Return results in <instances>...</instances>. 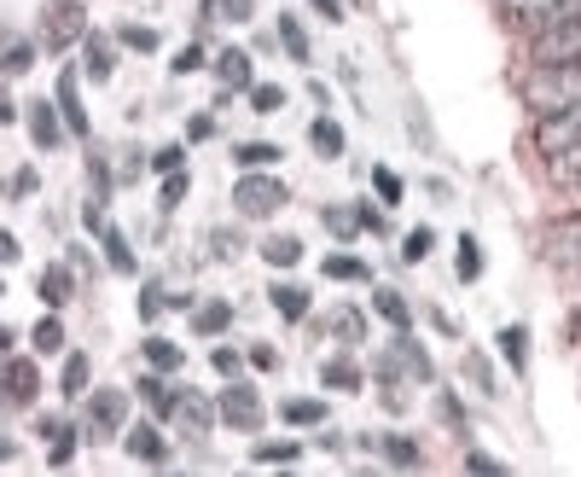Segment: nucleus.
Here are the masks:
<instances>
[{
    "label": "nucleus",
    "mask_w": 581,
    "mask_h": 477,
    "mask_svg": "<svg viewBox=\"0 0 581 477\" xmlns=\"http://www.w3.org/2000/svg\"><path fill=\"white\" fill-rule=\"evenodd\" d=\"M355 216H361L366 234H384V210H379V204H355Z\"/></svg>",
    "instance_id": "60"
},
{
    "label": "nucleus",
    "mask_w": 581,
    "mask_h": 477,
    "mask_svg": "<svg viewBox=\"0 0 581 477\" xmlns=\"http://www.w3.org/2000/svg\"><path fill=\"white\" fill-rule=\"evenodd\" d=\"M372 308H379V315L396 326V332H413V308H407V297L402 292H390V285H379V292H372Z\"/></svg>",
    "instance_id": "33"
},
{
    "label": "nucleus",
    "mask_w": 581,
    "mask_h": 477,
    "mask_svg": "<svg viewBox=\"0 0 581 477\" xmlns=\"http://www.w3.org/2000/svg\"><path fill=\"white\" fill-rule=\"evenodd\" d=\"M552 7H564V0H501V12L512 18V24H524V30H535Z\"/></svg>",
    "instance_id": "36"
},
{
    "label": "nucleus",
    "mask_w": 581,
    "mask_h": 477,
    "mask_svg": "<svg viewBox=\"0 0 581 477\" xmlns=\"http://www.w3.org/2000/svg\"><path fill=\"white\" fill-rule=\"evenodd\" d=\"M145 170H152V158H145L140 147H122V163H117V181H122V186H134V181L145 175Z\"/></svg>",
    "instance_id": "48"
},
{
    "label": "nucleus",
    "mask_w": 581,
    "mask_h": 477,
    "mask_svg": "<svg viewBox=\"0 0 581 477\" xmlns=\"http://www.w3.org/2000/svg\"><path fill=\"white\" fill-rule=\"evenodd\" d=\"M0 257H7V262H18V257H24V245H18L12 234H0Z\"/></svg>",
    "instance_id": "62"
},
{
    "label": "nucleus",
    "mask_w": 581,
    "mask_h": 477,
    "mask_svg": "<svg viewBox=\"0 0 581 477\" xmlns=\"http://www.w3.org/2000/svg\"><path fill=\"white\" fill-rule=\"evenodd\" d=\"M372 193H379V204H402V198H407V181L379 163V170H372Z\"/></svg>",
    "instance_id": "44"
},
{
    "label": "nucleus",
    "mask_w": 581,
    "mask_h": 477,
    "mask_svg": "<svg viewBox=\"0 0 581 477\" xmlns=\"http://www.w3.org/2000/svg\"><path fill=\"white\" fill-rule=\"evenodd\" d=\"M41 437H47V466H70L76 460V425L58 420V413H41Z\"/></svg>",
    "instance_id": "15"
},
{
    "label": "nucleus",
    "mask_w": 581,
    "mask_h": 477,
    "mask_svg": "<svg viewBox=\"0 0 581 477\" xmlns=\"http://www.w3.org/2000/svg\"><path fill=\"white\" fill-rule=\"evenodd\" d=\"M256 0H204V24H251Z\"/></svg>",
    "instance_id": "31"
},
{
    "label": "nucleus",
    "mask_w": 581,
    "mask_h": 477,
    "mask_svg": "<svg viewBox=\"0 0 581 477\" xmlns=\"http://www.w3.org/2000/svg\"><path fill=\"white\" fill-rule=\"evenodd\" d=\"M465 471H483V477H506V460H494V454L471 448V454H465Z\"/></svg>",
    "instance_id": "55"
},
{
    "label": "nucleus",
    "mask_w": 581,
    "mask_h": 477,
    "mask_svg": "<svg viewBox=\"0 0 581 477\" xmlns=\"http://www.w3.org/2000/svg\"><path fill=\"white\" fill-rule=\"evenodd\" d=\"M279 420L285 425H326V402L320 397H285L279 402Z\"/></svg>",
    "instance_id": "32"
},
{
    "label": "nucleus",
    "mask_w": 581,
    "mask_h": 477,
    "mask_svg": "<svg viewBox=\"0 0 581 477\" xmlns=\"http://www.w3.org/2000/svg\"><path fill=\"white\" fill-rule=\"evenodd\" d=\"M210 262H239V251H244V239H239V227H210Z\"/></svg>",
    "instance_id": "40"
},
{
    "label": "nucleus",
    "mask_w": 581,
    "mask_h": 477,
    "mask_svg": "<svg viewBox=\"0 0 581 477\" xmlns=\"http://www.w3.org/2000/svg\"><path fill=\"white\" fill-rule=\"evenodd\" d=\"M430 321H436V332H448V338H460V326H453V315H442V308H430Z\"/></svg>",
    "instance_id": "63"
},
{
    "label": "nucleus",
    "mask_w": 581,
    "mask_h": 477,
    "mask_svg": "<svg viewBox=\"0 0 581 477\" xmlns=\"http://www.w3.org/2000/svg\"><path fill=\"white\" fill-rule=\"evenodd\" d=\"M169 308H193V297L175 292V285H163V280L140 285V321H157V315H169Z\"/></svg>",
    "instance_id": "20"
},
{
    "label": "nucleus",
    "mask_w": 581,
    "mask_h": 477,
    "mask_svg": "<svg viewBox=\"0 0 581 477\" xmlns=\"http://www.w3.org/2000/svg\"><path fill=\"white\" fill-rule=\"evenodd\" d=\"M99 245H106V268L111 274H140V257H134V245L117 234V227H106V234H99Z\"/></svg>",
    "instance_id": "28"
},
{
    "label": "nucleus",
    "mask_w": 581,
    "mask_h": 477,
    "mask_svg": "<svg viewBox=\"0 0 581 477\" xmlns=\"http://www.w3.org/2000/svg\"><path fill=\"white\" fill-rule=\"evenodd\" d=\"M541 251H547L552 268H564V274H581V216L552 221L547 234H541Z\"/></svg>",
    "instance_id": "9"
},
{
    "label": "nucleus",
    "mask_w": 581,
    "mask_h": 477,
    "mask_svg": "<svg viewBox=\"0 0 581 477\" xmlns=\"http://www.w3.org/2000/svg\"><path fill=\"white\" fill-rule=\"evenodd\" d=\"M465 379L483 390V397H494V390H501V384H494V367H489L483 356H465Z\"/></svg>",
    "instance_id": "52"
},
{
    "label": "nucleus",
    "mask_w": 581,
    "mask_h": 477,
    "mask_svg": "<svg viewBox=\"0 0 581 477\" xmlns=\"http://www.w3.org/2000/svg\"><path fill=\"white\" fill-rule=\"evenodd\" d=\"M53 99H58V111H65V129L76 134V140H88V106H81V71L76 65H65L58 71V88H53Z\"/></svg>",
    "instance_id": "11"
},
{
    "label": "nucleus",
    "mask_w": 581,
    "mask_h": 477,
    "mask_svg": "<svg viewBox=\"0 0 581 477\" xmlns=\"http://www.w3.org/2000/svg\"><path fill=\"white\" fill-rule=\"evenodd\" d=\"M267 303H274L279 315L297 326V321H308V308H315V292H308V285H297V280H279V285H267Z\"/></svg>",
    "instance_id": "19"
},
{
    "label": "nucleus",
    "mask_w": 581,
    "mask_h": 477,
    "mask_svg": "<svg viewBox=\"0 0 581 477\" xmlns=\"http://www.w3.org/2000/svg\"><path fill=\"white\" fill-rule=\"evenodd\" d=\"M320 274L338 280V285H366V280H372V262L355 257V251H331V257L320 262Z\"/></svg>",
    "instance_id": "23"
},
{
    "label": "nucleus",
    "mask_w": 581,
    "mask_h": 477,
    "mask_svg": "<svg viewBox=\"0 0 581 477\" xmlns=\"http://www.w3.org/2000/svg\"><path fill=\"white\" fill-rule=\"evenodd\" d=\"M285 152L274 147V140H244V147H233V163L239 170H274Z\"/></svg>",
    "instance_id": "35"
},
{
    "label": "nucleus",
    "mask_w": 581,
    "mask_h": 477,
    "mask_svg": "<svg viewBox=\"0 0 581 477\" xmlns=\"http://www.w3.org/2000/svg\"><path fill=\"white\" fill-rule=\"evenodd\" d=\"M81 413H88V431L99 443L106 437H122L129 431V390H88V402H81Z\"/></svg>",
    "instance_id": "6"
},
{
    "label": "nucleus",
    "mask_w": 581,
    "mask_h": 477,
    "mask_svg": "<svg viewBox=\"0 0 581 477\" xmlns=\"http://www.w3.org/2000/svg\"><path fill=\"white\" fill-rule=\"evenodd\" d=\"M529 58L535 65H564L581 58V18H547V24L529 30Z\"/></svg>",
    "instance_id": "4"
},
{
    "label": "nucleus",
    "mask_w": 581,
    "mask_h": 477,
    "mask_svg": "<svg viewBox=\"0 0 581 477\" xmlns=\"http://www.w3.org/2000/svg\"><path fill=\"white\" fill-rule=\"evenodd\" d=\"M262 262L267 268H297L303 262V239L297 234H267L262 239Z\"/></svg>",
    "instance_id": "30"
},
{
    "label": "nucleus",
    "mask_w": 581,
    "mask_h": 477,
    "mask_svg": "<svg viewBox=\"0 0 581 477\" xmlns=\"http://www.w3.org/2000/svg\"><path fill=\"white\" fill-rule=\"evenodd\" d=\"M320 384L343 390V397H361V390H366V367L355 356H331V361H320Z\"/></svg>",
    "instance_id": "16"
},
{
    "label": "nucleus",
    "mask_w": 581,
    "mask_h": 477,
    "mask_svg": "<svg viewBox=\"0 0 581 477\" xmlns=\"http://www.w3.org/2000/svg\"><path fill=\"white\" fill-rule=\"evenodd\" d=\"M430 245H436L430 227H413V234L402 239V262H425V257H430Z\"/></svg>",
    "instance_id": "50"
},
{
    "label": "nucleus",
    "mask_w": 581,
    "mask_h": 477,
    "mask_svg": "<svg viewBox=\"0 0 581 477\" xmlns=\"http://www.w3.org/2000/svg\"><path fill=\"white\" fill-rule=\"evenodd\" d=\"M436 420H442L448 431H465V408H460V397H453V390H442V397H436Z\"/></svg>",
    "instance_id": "51"
},
{
    "label": "nucleus",
    "mask_w": 581,
    "mask_h": 477,
    "mask_svg": "<svg viewBox=\"0 0 581 477\" xmlns=\"http://www.w3.org/2000/svg\"><path fill=\"white\" fill-rule=\"evenodd\" d=\"M193 193V175L186 170H175V175H163V198H157V210L169 216V210H180V198Z\"/></svg>",
    "instance_id": "45"
},
{
    "label": "nucleus",
    "mask_w": 581,
    "mask_h": 477,
    "mask_svg": "<svg viewBox=\"0 0 581 477\" xmlns=\"http://www.w3.org/2000/svg\"><path fill=\"white\" fill-rule=\"evenodd\" d=\"M244 356H251V367H256V372H279V349H274V344H251Z\"/></svg>",
    "instance_id": "57"
},
{
    "label": "nucleus",
    "mask_w": 581,
    "mask_h": 477,
    "mask_svg": "<svg viewBox=\"0 0 581 477\" xmlns=\"http://www.w3.org/2000/svg\"><path fill=\"white\" fill-rule=\"evenodd\" d=\"M379 454L390 466H402V471H413V466H425V448L413 443V437H402V431H390V437H379Z\"/></svg>",
    "instance_id": "29"
},
{
    "label": "nucleus",
    "mask_w": 581,
    "mask_h": 477,
    "mask_svg": "<svg viewBox=\"0 0 581 477\" xmlns=\"http://www.w3.org/2000/svg\"><path fill=\"white\" fill-rule=\"evenodd\" d=\"M117 41H122V47H134V53H157V30L152 24H122Z\"/></svg>",
    "instance_id": "47"
},
{
    "label": "nucleus",
    "mask_w": 581,
    "mask_h": 477,
    "mask_svg": "<svg viewBox=\"0 0 581 477\" xmlns=\"http://www.w3.org/2000/svg\"><path fill=\"white\" fill-rule=\"evenodd\" d=\"M35 53H41V41L12 35V41H7V76H24V71L35 65Z\"/></svg>",
    "instance_id": "43"
},
{
    "label": "nucleus",
    "mask_w": 581,
    "mask_h": 477,
    "mask_svg": "<svg viewBox=\"0 0 581 477\" xmlns=\"http://www.w3.org/2000/svg\"><path fill=\"white\" fill-rule=\"evenodd\" d=\"M210 134H216V117L210 111H198L193 122H186V140H210Z\"/></svg>",
    "instance_id": "59"
},
{
    "label": "nucleus",
    "mask_w": 581,
    "mask_h": 477,
    "mask_svg": "<svg viewBox=\"0 0 581 477\" xmlns=\"http://www.w3.org/2000/svg\"><path fill=\"white\" fill-rule=\"evenodd\" d=\"M81 41H88V12H81V0H47V12H41V47L70 53Z\"/></svg>",
    "instance_id": "3"
},
{
    "label": "nucleus",
    "mask_w": 581,
    "mask_h": 477,
    "mask_svg": "<svg viewBox=\"0 0 581 477\" xmlns=\"http://www.w3.org/2000/svg\"><path fill=\"white\" fill-rule=\"evenodd\" d=\"M285 204H290V186L279 175H267V170H244L233 181V210L244 221H267V216H279Z\"/></svg>",
    "instance_id": "2"
},
{
    "label": "nucleus",
    "mask_w": 581,
    "mask_h": 477,
    "mask_svg": "<svg viewBox=\"0 0 581 477\" xmlns=\"http://www.w3.org/2000/svg\"><path fill=\"white\" fill-rule=\"evenodd\" d=\"M524 106L535 117H552V111L581 106V58H564V65H535L524 76Z\"/></svg>",
    "instance_id": "1"
},
{
    "label": "nucleus",
    "mask_w": 581,
    "mask_h": 477,
    "mask_svg": "<svg viewBox=\"0 0 581 477\" xmlns=\"http://www.w3.org/2000/svg\"><path fill=\"white\" fill-rule=\"evenodd\" d=\"M81 65H88V82H111L117 76V47L106 35L88 30V41H81Z\"/></svg>",
    "instance_id": "24"
},
{
    "label": "nucleus",
    "mask_w": 581,
    "mask_h": 477,
    "mask_svg": "<svg viewBox=\"0 0 581 477\" xmlns=\"http://www.w3.org/2000/svg\"><path fill=\"white\" fill-rule=\"evenodd\" d=\"M41 397V356H7V408H35Z\"/></svg>",
    "instance_id": "12"
},
{
    "label": "nucleus",
    "mask_w": 581,
    "mask_h": 477,
    "mask_svg": "<svg viewBox=\"0 0 581 477\" xmlns=\"http://www.w3.org/2000/svg\"><path fill=\"white\" fill-rule=\"evenodd\" d=\"M326 227H331L338 239H355V234H361V216H355V210H338V204H331V210H326Z\"/></svg>",
    "instance_id": "53"
},
{
    "label": "nucleus",
    "mask_w": 581,
    "mask_h": 477,
    "mask_svg": "<svg viewBox=\"0 0 581 477\" xmlns=\"http://www.w3.org/2000/svg\"><path fill=\"white\" fill-rule=\"evenodd\" d=\"M65 111H58V99H30V140L35 152H58V140H65Z\"/></svg>",
    "instance_id": "14"
},
{
    "label": "nucleus",
    "mask_w": 581,
    "mask_h": 477,
    "mask_svg": "<svg viewBox=\"0 0 581 477\" xmlns=\"http://www.w3.org/2000/svg\"><path fill=\"white\" fill-rule=\"evenodd\" d=\"M35 292L47 308H65L76 297V268L70 262H53V268H41V280H35Z\"/></svg>",
    "instance_id": "18"
},
{
    "label": "nucleus",
    "mask_w": 581,
    "mask_h": 477,
    "mask_svg": "<svg viewBox=\"0 0 581 477\" xmlns=\"http://www.w3.org/2000/svg\"><path fill=\"white\" fill-rule=\"evenodd\" d=\"M30 193H41V175H35V170H18V175L7 181V198L18 204V198H30Z\"/></svg>",
    "instance_id": "56"
},
{
    "label": "nucleus",
    "mask_w": 581,
    "mask_h": 477,
    "mask_svg": "<svg viewBox=\"0 0 581 477\" xmlns=\"http://www.w3.org/2000/svg\"><path fill=\"white\" fill-rule=\"evenodd\" d=\"M297 460H303V443H290V437L251 443V466H297Z\"/></svg>",
    "instance_id": "26"
},
{
    "label": "nucleus",
    "mask_w": 581,
    "mask_h": 477,
    "mask_svg": "<svg viewBox=\"0 0 581 477\" xmlns=\"http://www.w3.org/2000/svg\"><path fill=\"white\" fill-rule=\"evenodd\" d=\"M227 326H233V303H227V297L193 303V332H198V338H227Z\"/></svg>",
    "instance_id": "22"
},
{
    "label": "nucleus",
    "mask_w": 581,
    "mask_h": 477,
    "mask_svg": "<svg viewBox=\"0 0 581 477\" xmlns=\"http://www.w3.org/2000/svg\"><path fill=\"white\" fill-rule=\"evenodd\" d=\"M134 390H140V402L152 408V420H163L169 425V413H175V384H169V372H145V379H134Z\"/></svg>",
    "instance_id": "17"
},
{
    "label": "nucleus",
    "mask_w": 581,
    "mask_h": 477,
    "mask_svg": "<svg viewBox=\"0 0 581 477\" xmlns=\"http://www.w3.org/2000/svg\"><path fill=\"white\" fill-rule=\"evenodd\" d=\"M570 147H581V106L552 111V117L535 122V152H541V158H558V152H570Z\"/></svg>",
    "instance_id": "8"
},
{
    "label": "nucleus",
    "mask_w": 581,
    "mask_h": 477,
    "mask_svg": "<svg viewBox=\"0 0 581 477\" xmlns=\"http://www.w3.org/2000/svg\"><path fill=\"white\" fill-rule=\"evenodd\" d=\"M216 420H221L216 397H204V390H193V384H175V413H169V425L180 431L186 443H204V437L216 431Z\"/></svg>",
    "instance_id": "5"
},
{
    "label": "nucleus",
    "mask_w": 581,
    "mask_h": 477,
    "mask_svg": "<svg viewBox=\"0 0 581 477\" xmlns=\"http://www.w3.org/2000/svg\"><path fill=\"white\" fill-rule=\"evenodd\" d=\"M547 175H552L558 186H581V147H570V152L547 158Z\"/></svg>",
    "instance_id": "42"
},
{
    "label": "nucleus",
    "mask_w": 581,
    "mask_h": 477,
    "mask_svg": "<svg viewBox=\"0 0 581 477\" xmlns=\"http://www.w3.org/2000/svg\"><path fill=\"white\" fill-rule=\"evenodd\" d=\"M169 71H175V76H193V71H204V47H180V53L169 58Z\"/></svg>",
    "instance_id": "58"
},
{
    "label": "nucleus",
    "mask_w": 581,
    "mask_h": 477,
    "mask_svg": "<svg viewBox=\"0 0 581 477\" xmlns=\"http://www.w3.org/2000/svg\"><path fill=\"white\" fill-rule=\"evenodd\" d=\"M308 147H315V158H343V129L331 117H315L308 122Z\"/></svg>",
    "instance_id": "34"
},
{
    "label": "nucleus",
    "mask_w": 581,
    "mask_h": 477,
    "mask_svg": "<svg viewBox=\"0 0 581 477\" xmlns=\"http://www.w3.org/2000/svg\"><path fill=\"white\" fill-rule=\"evenodd\" d=\"M216 408H221V425L227 431H262V413H267L262 397H256V384H244V379H227Z\"/></svg>",
    "instance_id": "7"
},
{
    "label": "nucleus",
    "mask_w": 581,
    "mask_h": 477,
    "mask_svg": "<svg viewBox=\"0 0 581 477\" xmlns=\"http://www.w3.org/2000/svg\"><path fill=\"white\" fill-rule=\"evenodd\" d=\"M570 332H575V344H581V308H575V321H570Z\"/></svg>",
    "instance_id": "64"
},
{
    "label": "nucleus",
    "mask_w": 581,
    "mask_h": 477,
    "mask_svg": "<svg viewBox=\"0 0 581 477\" xmlns=\"http://www.w3.org/2000/svg\"><path fill=\"white\" fill-rule=\"evenodd\" d=\"M308 7H315L326 24H343V0H308Z\"/></svg>",
    "instance_id": "61"
},
{
    "label": "nucleus",
    "mask_w": 581,
    "mask_h": 477,
    "mask_svg": "<svg viewBox=\"0 0 581 477\" xmlns=\"http://www.w3.org/2000/svg\"><path fill=\"white\" fill-rule=\"evenodd\" d=\"M210 71H216V88H221V94H251V88H256L251 53H244V47H221V53L210 58Z\"/></svg>",
    "instance_id": "13"
},
{
    "label": "nucleus",
    "mask_w": 581,
    "mask_h": 477,
    "mask_svg": "<svg viewBox=\"0 0 581 477\" xmlns=\"http://www.w3.org/2000/svg\"><path fill=\"white\" fill-rule=\"evenodd\" d=\"M244 361H251V356H244V349H233V344H210V367H216V379H239V372H244Z\"/></svg>",
    "instance_id": "41"
},
{
    "label": "nucleus",
    "mask_w": 581,
    "mask_h": 477,
    "mask_svg": "<svg viewBox=\"0 0 581 477\" xmlns=\"http://www.w3.org/2000/svg\"><path fill=\"white\" fill-rule=\"evenodd\" d=\"M140 356H145V367L169 372V379H175V372L186 367V349H180L175 338H145V344H140Z\"/></svg>",
    "instance_id": "27"
},
{
    "label": "nucleus",
    "mask_w": 581,
    "mask_h": 477,
    "mask_svg": "<svg viewBox=\"0 0 581 477\" xmlns=\"http://www.w3.org/2000/svg\"><path fill=\"white\" fill-rule=\"evenodd\" d=\"M122 454L140 466H169V437L152 425V420H129V431H122Z\"/></svg>",
    "instance_id": "10"
},
{
    "label": "nucleus",
    "mask_w": 581,
    "mask_h": 477,
    "mask_svg": "<svg viewBox=\"0 0 581 477\" xmlns=\"http://www.w3.org/2000/svg\"><path fill=\"white\" fill-rule=\"evenodd\" d=\"M279 47L290 53V58H297V65H315V47H308V30H303V18L297 12H279Z\"/></svg>",
    "instance_id": "25"
},
{
    "label": "nucleus",
    "mask_w": 581,
    "mask_h": 477,
    "mask_svg": "<svg viewBox=\"0 0 581 477\" xmlns=\"http://www.w3.org/2000/svg\"><path fill=\"white\" fill-rule=\"evenodd\" d=\"M501 356H506L512 372L529 367V326H501Z\"/></svg>",
    "instance_id": "37"
},
{
    "label": "nucleus",
    "mask_w": 581,
    "mask_h": 477,
    "mask_svg": "<svg viewBox=\"0 0 581 477\" xmlns=\"http://www.w3.org/2000/svg\"><path fill=\"white\" fill-rule=\"evenodd\" d=\"M326 332H331L343 349H355V344H366V315H361L355 303H338V308L326 315Z\"/></svg>",
    "instance_id": "21"
},
{
    "label": "nucleus",
    "mask_w": 581,
    "mask_h": 477,
    "mask_svg": "<svg viewBox=\"0 0 581 477\" xmlns=\"http://www.w3.org/2000/svg\"><path fill=\"white\" fill-rule=\"evenodd\" d=\"M88 384H94V361L88 356H65V379H58V390L76 402V397H88Z\"/></svg>",
    "instance_id": "38"
},
{
    "label": "nucleus",
    "mask_w": 581,
    "mask_h": 477,
    "mask_svg": "<svg viewBox=\"0 0 581 477\" xmlns=\"http://www.w3.org/2000/svg\"><path fill=\"white\" fill-rule=\"evenodd\" d=\"M460 280H483V245H476L471 234H460Z\"/></svg>",
    "instance_id": "46"
},
{
    "label": "nucleus",
    "mask_w": 581,
    "mask_h": 477,
    "mask_svg": "<svg viewBox=\"0 0 581 477\" xmlns=\"http://www.w3.org/2000/svg\"><path fill=\"white\" fill-rule=\"evenodd\" d=\"M30 344H35V356H58V349H65V321H58V315H41L35 332H30Z\"/></svg>",
    "instance_id": "39"
},
{
    "label": "nucleus",
    "mask_w": 581,
    "mask_h": 477,
    "mask_svg": "<svg viewBox=\"0 0 581 477\" xmlns=\"http://www.w3.org/2000/svg\"><path fill=\"white\" fill-rule=\"evenodd\" d=\"M152 170H157V175L186 170V147H157V152H152Z\"/></svg>",
    "instance_id": "54"
},
{
    "label": "nucleus",
    "mask_w": 581,
    "mask_h": 477,
    "mask_svg": "<svg viewBox=\"0 0 581 477\" xmlns=\"http://www.w3.org/2000/svg\"><path fill=\"white\" fill-rule=\"evenodd\" d=\"M285 106V88H279V82H256V88H251V111H279Z\"/></svg>",
    "instance_id": "49"
}]
</instances>
